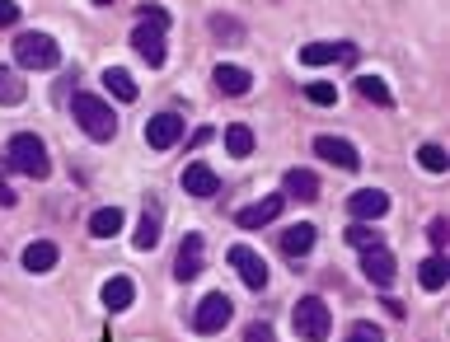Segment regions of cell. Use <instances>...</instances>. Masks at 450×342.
Returning a JSON list of instances; mask_svg holds the SVG:
<instances>
[{
    "instance_id": "1",
    "label": "cell",
    "mask_w": 450,
    "mask_h": 342,
    "mask_svg": "<svg viewBox=\"0 0 450 342\" xmlns=\"http://www.w3.org/2000/svg\"><path fill=\"white\" fill-rule=\"evenodd\" d=\"M0 169L28 173V178H47V173H52V155H47L43 137H33V132H14L10 146H5V155H0Z\"/></svg>"
},
{
    "instance_id": "2",
    "label": "cell",
    "mask_w": 450,
    "mask_h": 342,
    "mask_svg": "<svg viewBox=\"0 0 450 342\" xmlns=\"http://www.w3.org/2000/svg\"><path fill=\"white\" fill-rule=\"evenodd\" d=\"M70 113H75L80 132L90 141H99V146H108V141L117 137V113H112L108 99H99V94H75V99H70Z\"/></svg>"
},
{
    "instance_id": "3",
    "label": "cell",
    "mask_w": 450,
    "mask_h": 342,
    "mask_svg": "<svg viewBox=\"0 0 450 342\" xmlns=\"http://www.w3.org/2000/svg\"><path fill=\"white\" fill-rule=\"evenodd\" d=\"M14 61H19V70H56L61 47H56L52 33H19L14 38Z\"/></svg>"
},
{
    "instance_id": "4",
    "label": "cell",
    "mask_w": 450,
    "mask_h": 342,
    "mask_svg": "<svg viewBox=\"0 0 450 342\" xmlns=\"http://www.w3.org/2000/svg\"><path fill=\"white\" fill-rule=\"evenodd\" d=\"M291 324H295V333H300L305 342H328V333H333V314H328V305H324L319 296L295 300Z\"/></svg>"
},
{
    "instance_id": "5",
    "label": "cell",
    "mask_w": 450,
    "mask_h": 342,
    "mask_svg": "<svg viewBox=\"0 0 450 342\" xmlns=\"http://www.w3.org/2000/svg\"><path fill=\"white\" fill-rule=\"evenodd\" d=\"M230 314H235L230 296L211 291V296H202V305H197V314H192V328L202 333V338H216V333H221L225 324H230Z\"/></svg>"
},
{
    "instance_id": "6",
    "label": "cell",
    "mask_w": 450,
    "mask_h": 342,
    "mask_svg": "<svg viewBox=\"0 0 450 342\" xmlns=\"http://www.w3.org/2000/svg\"><path fill=\"white\" fill-rule=\"evenodd\" d=\"M315 155H319L324 164H338L342 173H357V169H361L357 146H352L347 137H333V132H319V137H315Z\"/></svg>"
},
{
    "instance_id": "7",
    "label": "cell",
    "mask_w": 450,
    "mask_h": 342,
    "mask_svg": "<svg viewBox=\"0 0 450 342\" xmlns=\"http://www.w3.org/2000/svg\"><path fill=\"white\" fill-rule=\"evenodd\" d=\"M357 61V43H305L300 66H352Z\"/></svg>"
},
{
    "instance_id": "8",
    "label": "cell",
    "mask_w": 450,
    "mask_h": 342,
    "mask_svg": "<svg viewBox=\"0 0 450 342\" xmlns=\"http://www.w3.org/2000/svg\"><path fill=\"white\" fill-rule=\"evenodd\" d=\"M361 272H366V282L371 286H394V277H399V262H394L389 244H375V249H361Z\"/></svg>"
},
{
    "instance_id": "9",
    "label": "cell",
    "mask_w": 450,
    "mask_h": 342,
    "mask_svg": "<svg viewBox=\"0 0 450 342\" xmlns=\"http://www.w3.org/2000/svg\"><path fill=\"white\" fill-rule=\"evenodd\" d=\"M202 262H206V240L192 230V235H183V244H179L174 277H179V282H197V277H202Z\"/></svg>"
},
{
    "instance_id": "10",
    "label": "cell",
    "mask_w": 450,
    "mask_h": 342,
    "mask_svg": "<svg viewBox=\"0 0 450 342\" xmlns=\"http://www.w3.org/2000/svg\"><path fill=\"white\" fill-rule=\"evenodd\" d=\"M347 211H352V220L375 225V220L389 216V193H384V188H361V193L347 197Z\"/></svg>"
},
{
    "instance_id": "11",
    "label": "cell",
    "mask_w": 450,
    "mask_h": 342,
    "mask_svg": "<svg viewBox=\"0 0 450 342\" xmlns=\"http://www.w3.org/2000/svg\"><path fill=\"white\" fill-rule=\"evenodd\" d=\"M230 267H235V272L244 277V286H248V291H268V262H263L253 249L235 244V249H230Z\"/></svg>"
},
{
    "instance_id": "12",
    "label": "cell",
    "mask_w": 450,
    "mask_h": 342,
    "mask_svg": "<svg viewBox=\"0 0 450 342\" xmlns=\"http://www.w3.org/2000/svg\"><path fill=\"white\" fill-rule=\"evenodd\" d=\"M211 85L225 94V99H244V94L253 90V70H248V66H235V61H221V66L211 70Z\"/></svg>"
},
{
    "instance_id": "13",
    "label": "cell",
    "mask_w": 450,
    "mask_h": 342,
    "mask_svg": "<svg viewBox=\"0 0 450 342\" xmlns=\"http://www.w3.org/2000/svg\"><path fill=\"white\" fill-rule=\"evenodd\" d=\"M132 47L146 57L150 70H159L169 61V47H164V28H150V23H136L132 28Z\"/></svg>"
},
{
    "instance_id": "14",
    "label": "cell",
    "mask_w": 450,
    "mask_h": 342,
    "mask_svg": "<svg viewBox=\"0 0 450 342\" xmlns=\"http://www.w3.org/2000/svg\"><path fill=\"white\" fill-rule=\"evenodd\" d=\"M281 206H286V197H281V193H272V197H263V202L239 206V211H235V220H239L244 230H263V225H272V220L281 216Z\"/></svg>"
},
{
    "instance_id": "15",
    "label": "cell",
    "mask_w": 450,
    "mask_h": 342,
    "mask_svg": "<svg viewBox=\"0 0 450 342\" xmlns=\"http://www.w3.org/2000/svg\"><path fill=\"white\" fill-rule=\"evenodd\" d=\"M146 141H150V150L179 146V141H183V117H179V113H155V117L146 122Z\"/></svg>"
},
{
    "instance_id": "16",
    "label": "cell",
    "mask_w": 450,
    "mask_h": 342,
    "mask_svg": "<svg viewBox=\"0 0 450 342\" xmlns=\"http://www.w3.org/2000/svg\"><path fill=\"white\" fill-rule=\"evenodd\" d=\"M99 300H103V309H108V314H122V309H132V300H136V282H132L127 272L108 277V282H103V291H99Z\"/></svg>"
},
{
    "instance_id": "17",
    "label": "cell",
    "mask_w": 450,
    "mask_h": 342,
    "mask_svg": "<svg viewBox=\"0 0 450 342\" xmlns=\"http://www.w3.org/2000/svg\"><path fill=\"white\" fill-rule=\"evenodd\" d=\"M183 193L188 197H216L221 193V173L206 169V164H188V169H183Z\"/></svg>"
},
{
    "instance_id": "18",
    "label": "cell",
    "mask_w": 450,
    "mask_h": 342,
    "mask_svg": "<svg viewBox=\"0 0 450 342\" xmlns=\"http://www.w3.org/2000/svg\"><path fill=\"white\" fill-rule=\"evenodd\" d=\"M159 220H164V211H159V202L150 197V202H146V211H141V225H136V240H132L141 253H150V249L159 244Z\"/></svg>"
},
{
    "instance_id": "19",
    "label": "cell",
    "mask_w": 450,
    "mask_h": 342,
    "mask_svg": "<svg viewBox=\"0 0 450 342\" xmlns=\"http://www.w3.org/2000/svg\"><path fill=\"white\" fill-rule=\"evenodd\" d=\"M281 188H286V197H295V202H315L319 197V178L310 169H300V164L281 173Z\"/></svg>"
},
{
    "instance_id": "20",
    "label": "cell",
    "mask_w": 450,
    "mask_h": 342,
    "mask_svg": "<svg viewBox=\"0 0 450 342\" xmlns=\"http://www.w3.org/2000/svg\"><path fill=\"white\" fill-rule=\"evenodd\" d=\"M310 249H315V225H305V220H300V225H291L286 235H281V253H286L291 262H300Z\"/></svg>"
},
{
    "instance_id": "21",
    "label": "cell",
    "mask_w": 450,
    "mask_h": 342,
    "mask_svg": "<svg viewBox=\"0 0 450 342\" xmlns=\"http://www.w3.org/2000/svg\"><path fill=\"white\" fill-rule=\"evenodd\" d=\"M56 258H61V249H56L52 240H33L23 249V267H28V272H52Z\"/></svg>"
},
{
    "instance_id": "22",
    "label": "cell",
    "mask_w": 450,
    "mask_h": 342,
    "mask_svg": "<svg viewBox=\"0 0 450 342\" xmlns=\"http://www.w3.org/2000/svg\"><path fill=\"white\" fill-rule=\"evenodd\" d=\"M417 282L427 286V291H446L450 286V258L446 253H431V258L417 267Z\"/></svg>"
},
{
    "instance_id": "23",
    "label": "cell",
    "mask_w": 450,
    "mask_h": 342,
    "mask_svg": "<svg viewBox=\"0 0 450 342\" xmlns=\"http://www.w3.org/2000/svg\"><path fill=\"white\" fill-rule=\"evenodd\" d=\"M103 90H108L117 103H136V99H141V94H136V80L127 75L122 66H108V70H103Z\"/></svg>"
},
{
    "instance_id": "24",
    "label": "cell",
    "mask_w": 450,
    "mask_h": 342,
    "mask_svg": "<svg viewBox=\"0 0 450 342\" xmlns=\"http://www.w3.org/2000/svg\"><path fill=\"white\" fill-rule=\"evenodd\" d=\"M122 211H117V206H99V211H94L90 216V235L94 240H112V235H117V230H122Z\"/></svg>"
},
{
    "instance_id": "25",
    "label": "cell",
    "mask_w": 450,
    "mask_h": 342,
    "mask_svg": "<svg viewBox=\"0 0 450 342\" xmlns=\"http://www.w3.org/2000/svg\"><path fill=\"white\" fill-rule=\"evenodd\" d=\"M357 94L366 103H375V108H394V94H389V85H384L380 75H357Z\"/></svg>"
},
{
    "instance_id": "26",
    "label": "cell",
    "mask_w": 450,
    "mask_h": 342,
    "mask_svg": "<svg viewBox=\"0 0 450 342\" xmlns=\"http://www.w3.org/2000/svg\"><path fill=\"white\" fill-rule=\"evenodd\" d=\"M225 150H230L235 160H248V155H253V132H248L244 122H230L225 127Z\"/></svg>"
},
{
    "instance_id": "27",
    "label": "cell",
    "mask_w": 450,
    "mask_h": 342,
    "mask_svg": "<svg viewBox=\"0 0 450 342\" xmlns=\"http://www.w3.org/2000/svg\"><path fill=\"white\" fill-rule=\"evenodd\" d=\"M23 103V80L14 66H0V108H19Z\"/></svg>"
},
{
    "instance_id": "28",
    "label": "cell",
    "mask_w": 450,
    "mask_h": 342,
    "mask_svg": "<svg viewBox=\"0 0 450 342\" xmlns=\"http://www.w3.org/2000/svg\"><path fill=\"white\" fill-rule=\"evenodd\" d=\"M417 164H422V169H431V173H446V169H450V155H446V146L427 141V146L417 150Z\"/></svg>"
},
{
    "instance_id": "29",
    "label": "cell",
    "mask_w": 450,
    "mask_h": 342,
    "mask_svg": "<svg viewBox=\"0 0 450 342\" xmlns=\"http://www.w3.org/2000/svg\"><path fill=\"white\" fill-rule=\"evenodd\" d=\"M347 244H357V249H375V244H384V240H380V230H375V225L357 220V225L347 230Z\"/></svg>"
},
{
    "instance_id": "30",
    "label": "cell",
    "mask_w": 450,
    "mask_h": 342,
    "mask_svg": "<svg viewBox=\"0 0 450 342\" xmlns=\"http://www.w3.org/2000/svg\"><path fill=\"white\" fill-rule=\"evenodd\" d=\"M136 23H150V28H164V33H169V10H164V5H155V0H146V5L136 10Z\"/></svg>"
},
{
    "instance_id": "31",
    "label": "cell",
    "mask_w": 450,
    "mask_h": 342,
    "mask_svg": "<svg viewBox=\"0 0 450 342\" xmlns=\"http://www.w3.org/2000/svg\"><path fill=\"white\" fill-rule=\"evenodd\" d=\"M305 99L315 103V108H333L338 90H333V85H324V80H315V85H305Z\"/></svg>"
},
{
    "instance_id": "32",
    "label": "cell",
    "mask_w": 450,
    "mask_h": 342,
    "mask_svg": "<svg viewBox=\"0 0 450 342\" xmlns=\"http://www.w3.org/2000/svg\"><path fill=\"white\" fill-rule=\"evenodd\" d=\"M211 33L225 38V43H239V38H244V28H239L230 14H211Z\"/></svg>"
},
{
    "instance_id": "33",
    "label": "cell",
    "mask_w": 450,
    "mask_h": 342,
    "mask_svg": "<svg viewBox=\"0 0 450 342\" xmlns=\"http://www.w3.org/2000/svg\"><path fill=\"white\" fill-rule=\"evenodd\" d=\"M347 342H384V333H380V324H352Z\"/></svg>"
},
{
    "instance_id": "34",
    "label": "cell",
    "mask_w": 450,
    "mask_h": 342,
    "mask_svg": "<svg viewBox=\"0 0 450 342\" xmlns=\"http://www.w3.org/2000/svg\"><path fill=\"white\" fill-rule=\"evenodd\" d=\"M427 240H431V249H436V253H446V244H450V225H446V220H431Z\"/></svg>"
},
{
    "instance_id": "35",
    "label": "cell",
    "mask_w": 450,
    "mask_h": 342,
    "mask_svg": "<svg viewBox=\"0 0 450 342\" xmlns=\"http://www.w3.org/2000/svg\"><path fill=\"white\" fill-rule=\"evenodd\" d=\"M244 342H277V338H272V324H248Z\"/></svg>"
},
{
    "instance_id": "36",
    "label": "cell",
    "mask_w": 450,
    "mask_h": 342,
    "mask_svg": "<svg viewBox=\"0 0 450 342\" xmlns=\"http://www.w3.org/2000/svg\"><path fill=\"white\" fill-rule=\"evenodd\" d=\"M10 23H19V5H14V0H0V28H10Z\"/></svg>"
},
{
    "instance_id": "37",
    "label": "cell",
    "mask_w": 450,
    "mask_h": 342,
    "mask_svg": "<svg viewBox=\"0 0 450 342\" xmlns=\"http://www.w3.org/2000/svg\"><path fill=\"white\" fill-rule=\"evenodd\" d=\"M211 137H216L211 127H197V132H192V137H188V141H192V146H206V141H211Z\"/></svg>"
},
{
    "instance_id": "38",
    "label": "cell",
    "mask_w": 450,
    "mask_h": 342,
    "mask_svg": "<svg viewBox=\"0 0 450 342\" xmlns=\"http://www.w3.org/2000/svg\"><path fill=\"white\" fill-rule=\"evenodd\" d=\"M14 202H19V197H14V188L0 178V206H14Z\"/></svg>"
},
{
    "instance_id": "39",
    "label": "cell",
    "mask_w": 450,
    "mask_h": 342,
    "mask_svg": "<svg viewBox=\"0 0 450 342\" xmlns=\"http://www.w3.org/2000/svg\"><path fill=\"white\" fill-rule=\"evenodd\" d=\"M94 5H112V0H94Z\"/></svg>"
}]
</instances>
